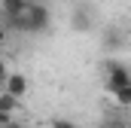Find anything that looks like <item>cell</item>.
I'll return each instance as SVG.
<instances>
[{
	"mask_svg": "<svg viewBox=\"0 0 131 128\" xmlns=\"http://www.w3.org/2000/svg\"><path fill=\"white\" fill-rule=\"evenodd\" d=\"M104 73H107V92L116 95L125 86H131V70L119 61H104Z\"/></svg>",
	"mask_w": 131,
	"mask_h": 128,
	"instance_id": "cell-1",
	"label": "cell"
},
{
	"mask_svg": "<svg viewBox=\"0 0 131 128\" xmlns=\"http://www.w3.org/2000/svg\"><path fill=\"white\" fill-rule=\"evenodd\" d=\"M25 15H28V34H43V31H49V25H52V12L43 3H31Z\"/></svg>",
	"mask_w": 131,
	"mask_h": 128,
	"instance_id": "cell-2",
	"label": "cell"
},
{
	"mask_svg": "<svg viewBox=\"0 0 131 128\" xmlns=\"http://www.w3.org/2000/svg\"><path fill=\"white\" fill-rule=\"evenodd\" d=\"M9 95H15L18 101H25V95H28V79L21 76V73H9L6 76V86H3Z\"/></svg>",
	"mask_w": 131,
	"mask_h": 128,
	"instance_id": "cell-3",
	"label": "cell"
},
{
	"mask_svg": "<svg viewBox=\"0 0 131 128\" xmlns=\"http://www.w3.org/2000/svg\"><path fill=\"white\" fill-rule=\"evenodd\" d=\"M70 28L73 31H92V12L85 6H79L73 15H70Z\"/></svg>",
	"mask_w": 131,
	"mask_h": 128,
	"instance_id": "cell-4",
	"label": "cell"
},
{
	"mask_svg": "<svg viewBox=\"0 0 131 128\" xmlns=\"http://www.w3.org/2000/svg\"><path fill=\"white\" fill-rule=\"evenodd\" d=\"M31 0H0V15H25Z\"/></svg>",
	"mask_w": 131,
	"mask_h": 128,
	"instance_id": "cell-5",
	"label": "cell"
},
{
	"mask_svg": "<svg viewBox=\"0 0 131 128\" xmlns=\"http://www.w3.org/2000/svg\"><path fill=\"white\" fill-rule=\"evenodd\" d=\"M21 101L15 95H9L6 89H0V113H15V107H18Z\"/></svg>",
	"mask_w": 131,
	"mask_h": 128,
	"instance_id": "cell-6",
	"label": "cell"
},
{
	"mask_svg": "<svg viewBox=\"0 0 131 128\" xmlns=\"http://www.w3.org/2000/svg\"><path fill=\"white\" fill-rule=\"evenodd\" d=\"M116 104H119V107H131V86H125V89H122V92H116Z\"/></svg>",
	"mask_w": 131,
	"mask_h": 128,
	"instance_id": "cell-7",
	"label": "cell"
},
{
	"mask_svg": "<svg viewBox=\"0 0 131 128\" xmlns=\"http://www.w3.org/2000/svg\"><path fill=\"white\" fill-rule=\"evenodd\" d=\"M104 37H107V40H104V46H107V49H116V46H119V40H116V31H107Z\"/></svg>",
	"mask_w": 131,
	"mask_h": 128,
	"instance_id": "cell-8",
	"label": "cell"
},
{
	"mask_svg": "<svg viewBox=\"0 0 131 128\" xmlns=\"http://www.w3.org/2000/svg\"><path fill=\"white\" fill-rule=\"evenodd\" d=\"M52 128H79V125H73L70 119H55V122H52Z\"/></svg>",
	"mask_w": 131,
	"mask_h": 128,
	"instance_id": "cell-9",
	"label": "cell"
},
{
	"mask_svg": "<svg viewBox=\"0 0 131 128\" xmlns=\"http://www.w3.org/2000/svg\"><path fill=\"white\" fill-rule=\"evenodd\" d=\"M6 76H9V70H6V64L0 61V89H3V86H6Z\"/></svg>",
	"mask_w": 131,
	"mask_h": 128,
	"instance_id": "cell-10",
	"label": "cell"
},
{
	"mask_svg": "<svg viewBox=\"0 0 131 128\" xmlns=\"http://www.w3.org/2000/svg\"><path fill=\"white\" fill-rule=\"evenodd\" d=\"M9 116H12V113H0V125H6V122H9Z\"/></svg>",
	"mask_w": 131,
	"mask_h": 128,
	"instance_id": "cell-11",
	"label": "cell"
},
{
	"mask_svg": "<svg viewBox=\"0 0 131 128\" xmlns=\"http://www.w3.org/2000/svg\"><path fill=\"white\" fill-rule=\"evenodd\" d=\"M3 43H6V28L0 25V46H3Z\"/></svg>",
	"mask_w": 131,
	"mask_h": 128,
	"instance_id": "cell-12",
	"label": "cell"
},
{
	"mask_svg": "<svg viewBox=\"0 0 131 128\" xmlns=\"http://www.w3.org/2000/svg\"><path fill=\"white\" fill-rule=\"evenodd\" d=\"M3 128H25V125H18V122H12V119H9V122H6Z\"/></svg>",
	"mask_w": 131,
	"mask_h": 128,
	"instance_id": "cell-13",
	"label": "cell"
},
{
	"mask_svg": "<svg viewBox=\"0 0 131 128\" xmlns=\"http://www.w3.org/2000/svg\"><path fill=\"white\" fill-rule=\"evenodd\" d=\"M128 70H131V64H128Z\"/></svg>",
	"mask_w": 131,
	"mask_h": 128,
	"instance_id": "cell-14",
	"label": "cell"
}]
</instances>
